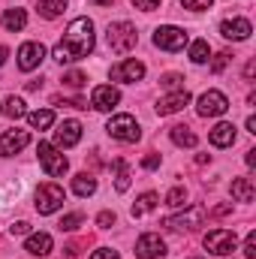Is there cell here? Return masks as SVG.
I'll use <instances>...</instances> for the list:
<instances>
[{
  "label": "cell",
  "mask_w": 256,
  "mask_h": 259,
  "mask_svg": "<svg viewBox=\"0 0 256 259\" xmlns=\"http://www.w3.org/2000/svg\"><path fill=\"white\" fill-rule=\"evenodd\" d=\"M94 21L91 18H72L69 27L64 33V42H58L52 49V58L58 64H72V61H81L94 52Z\"/></svg>",
  "instance_id": "obj_1"
},
{
  "label": "cell",
  "mask_w": 256,
  "mask_h": 259,
  "mask_svg": "<svg viewBox=\"0 0 256 259\" xmlns=\"http://www.w3.org/2000/svg\"><path fill=\"white\" fill-rule=\"evenodd\" d=\"M106 39H109V49L112 52L127 55L130 49H136V42H139L136 24H130V21H112L109 30H106Z\"/></svg>",
  "instance_id": "obj_2"
},
{
  "label": "cell",
  "mask_w": 256,
  "mask_h": 259,
  "mask_svg": "<svg viewBox=\"0 0 256 259\" xmlns=\"http://www.w3.org/2000/svg\"><path fill=\"white\" fill-rule=\"evenodd\" d=\"M36 154H39V166L46 169L49 178H64L66 175L69 160L61 154V148H55L52 142H39V145H36Z\"/></svg>",
  "instance_id": "obj_3"
},
{
  "label": "cell",
  "mask_w": 256,
  "mask_h": 259,
  "mask_svg": "<svg viewBox=\"0 0 256 259\" xmlns=\"http://www.w3.org/2000/svg\"><path fill=\"white\" fill-rule=\"evenodd\" d=\"M190 42L187 30L184 27H175V24H160L154 30V46L163 49V52H181L184 46Z\"/></svg>",
  "instance_id": "obj_4"
},
{
  "label": "cell",
  "mask_w": 256,
  "mask_h": 259,
  "mask_svg": "<svg viewBox=\"0 0 256 259\" xmlns=\"http://www.w3.org/2000/svg\"><path fill=\"white\" fill-rule=\"evenodd\" d=\"M106 133L112 139H118V142H139V136H142V130H139L133 115H115V118H109Z\"/></svg>",
  "instance_id": "obj_5"
},
{
  "label": "cell",
  "mask_w": 256,
  "mask_h": 259,
  "mask_svg": "<svg viewBox=\"0 0 256 259\" xmlns=\"http://www.w3.org/2000/svg\"><path fill=\"white\" fill-rule=\"evenodd\" d=\"M196 112H199L202 118H220V115L229 112V100H226V94H220V91H205V94L196 100Z\"/></svg>",
  "instance_id": "obj_6"
},
{
  "label": "cell",
  "mask_w": 256,
  "mask_h": 259,
  "mask_svg": "<svg viewBox=\"0 0 256 259\" xmlns=\"http://www.w3.org/2000/svg\"><path fill=\"white\" fill-rule=\"evenodd\" d=\"M235 244H238V238H235L232 229H211L205 235V250L214 253V256H229L235 250Z\"/></svg>",
  "instance_id": "obj_7"
},
{
  "label": "cell",
  "mask_w": 256,
  "mask_h": 259,
  "mask_svg": "<svg viewBox=\"0 0 256 259\" xmlns=\"http://www.w3.org/2000/svg\"><path fill=\"white\" fill-rule=\"evenodd\" d=\"M64 187H58V184H39V190H36V211L39 214H55V211H61L64 208Z\"/></svg>",
  "instance_id": "obj_8"
},
{
  "label": "cell",
  "mask_w": 256,
  "mask_h": 259,
  "mask_svg": "<svg viewBox=\"0 0 256 259\" xmlns=\"http://www.w3.org/2000/svg\"><path fill=\"white\" fill-rule=\"evenodd\" d=\"M202 223H205V208L202 205H190L187 211H181V214H175V217L166 220V226L175 229V232H190V229L202 226Z\"/></svg>",
  "instance_id": "obj_9"
},
{
  "label": "cell",
  "mask_w": 256,
  "mask_h": 259,
  "mask_svg": "<svg viewBox=\"0 0 256 259\" xmlns=\"http://www.w3.org/2000/svg\"><path fill=\"white\" fill-rule=\"evenodd\" d=\"M118 103H121V91L115 84H97L94 94H91V106L97 112H112Z\"/></svg>",
  "instance_id": "obj_10"
},
{
  "label": "cell",
  "mask_w": 256,
  "mask_h": 259,
  "mask_svg": "<svg viewBox=\"0 0 256 259\" xmlns=\"http://www.w3.org/2000/svg\"><path fill=\"white\" fill-rule=\"evenodd\" d=\"M163 253H166V241L157 232L139 235V241H136V256L139 259H160Z\"/></svg>",
  "instance_id": "obj_11"
},
{
  "label": "cell",
  "mask_w": 256,
  "mask_h": 259,
  "mask_svg": "<svg viewBox=\"0 0 256 259\" xmlns=\"http://www.w3.org/2000/svg\"><path fill=\"white\" fill-rule=\"evenodd\" d=\"M30 145V133L27 130H6L0 136V157H12L18 151H24Z\"/></svg>",
  "instance_id": "obj_12"
},
{
  "label": "cell",
  "mask_w": 256,
  "mask_h": 259,
  "mask_svg": "<svg viewBox=\"0 0 256 259\" xmlns=\"http://www.w3.org/2000/svg\"><path fill=\"white\" fill-rule=\"evenodd\" d=\"M109 75H112V81H142L145 78V64L136 61V58H127V61L112 66Z\"/></svg>",
  "instance_id": "obj_13"
},
{
  "label": "cell",
  "mask_w": 256,
  "mask_h": 259,
  "mask_svg": "<svg viewBox=\"0 0 256 259\" xmlns=\"http://www.w3.org/2000/svg\"><path fill=\"white\" fill-rule=\"evenodd\" d=\"M42 58H46V46L42 42H24L18 49V69L30 72V69H36V66L42 64Z\"/></svg>",
  "instance_id": "obj_14"
},
{
  "label": "cell",
  "mask_w": 256,
  "mask_h": 259,
  "mask_svg": "<svg viewBox=\"0 0 256 259\" xmlns=\"http://www.w3.org/2000/svg\"><path fill=\"white\" fill-rule=\"evenodd\" d=\"M78 142H81V124L78 121L69 118V121H64L61 127L55 130V148L64 151V148H75Z\"/></svg>",
  "instance_id": "obj_15"
},
{
  "label": "cell",
  "mask_w": 256,
  "mask_h": 259,
  "mask_svg": "<svg viewBox=\"0 0 256 259\" xmlns=\"http://www.w3.org/2000/svg\"><path fill=\"white\" fill-rule=\"evenodd\" d=\"M220 33H223L226 39L241 42V39H247V36L253 33V24H250L247 18H226V21L220 24Z\"/></svg>",
  "instance_id": "obj_16"
},
{
  "label": "cell",
  "mask_w": 256,
  "mask_h": 259,
  "mask_svg": "<svg viewBox=\"0 0 256 259\" xmlns=\"http://www.w3.org/2000/svg\"><path fill=\"white\" fill-rule=\"evenodd\" d=\"M184 106H190V94L181 88V91L166 94V97L157 103V115H175V112H181Z\"/></svg>",
  "instance_id": "obj_17"
},
{
  "label": "cell",
  "mask_w": 256,
  "mask_h": 259,
  "mask_svg": "<svg viewBox=\"0 0 256 259\" xmlns=\"http://www.w3.org/2000/svg\"><path fill=\"white\" fill-rule=\"evenodd\" d=\"M52 235L49 232H30L27 235V241H24V250L27 253H33V256H46V253H52Z\"/></svg>",
  "instance_id": "obj_18"
},
{
  "label": "cell",
  "mask_w": 256,
  "mask_h": 259,
  "mask_svg": "<svg viewBox=\"0 0 256 259\" xmlns=\"http://www.w3.org/2000/svg\"><path fill=\"white\" fill-rule=\"evenodd\" d=\"M208 139H211L214 148H229V145H235V127L229 121H220L217 127L208 133Z\"/></svg>",
  "instance_id": "obj_19"
},
{
  "label": "cell",
  "mask_w": 256,
  "mask_h": 259,
  "mask_svg": "<svg viewBox=\"0 0 256 259\" xmlns=\"http://www.w3.org/2000/svg\"><path fill=\"white\" fill-rule=\"evenodd\" d=\"M253 196H256L253 178H235L232 181V199L235 202H253Z\"/></svg>",
  "instance_id": "obj_20"
},
{
  "label": "cell",
  "mask_w": 256,
  "mask_h": 259,
  "mask_svg": "<svg viewBox=\"0 0 256 259\" xmlns=\"http://www.w3.org/2000/svg\"><path fill=\"white\" fill-rule=\"evenodd\" d=\"M3 27H6L9 33L24 30V27H27V12H24V9H15V6L6 9V12H3Z\"/></svg>",
  "instance_id": "obj_21"
},
{
  "label": "cell",
  "mask_w": 256,
  "mask_h": 259,
  "mask_svg": "<svg viewBox=\"0 0 256 259\" xmlns=\"http://www.w3.org/2000/svg\"><path fill=\"white\" fill-rule=\"evenodd\" d=\"M72 193L81 196V199L94 196V193H97V178H94V175H88V172L75 175V178H72Z\"/></svg>",
  "instance_id": "obj_22"
},
{
  "label": "cell",
  "mask_w": 256,
  "mask_h": 259,
  "mask_svg": "<svg viewBox=\"0 0 256 259\" xmlns=\"http://www.w3.org/2000/svg\"><path fill=\"white\" fill-rule=\"evenodd\" d=\"M24 118H27V124L33 130H49L55 124V112L52 109H36V112H27Z\"/></svg>",
  "instance_id": "obj_23"
},
{
  "label": "cell",
  "mask_w": 256,
  "mask_h": 259,
  "mask_svg": "<svg viewBox=\"0 0 256 259\" xmlns=\"http://www.w3.org/2000/svg\"><path fill=\"white\" fill-rule=\"evenodd\" d=\"M157 205H160V196L148 190V193H142L139 199H136V205H133L130 211H133V217H145V214H148V211H154Z\"/></svg>",
  "instance_id": "obj_24"
},
{
  "label": "cell",
  "mask_w": 256,
  "mask_h": 259,
  "mask_svg": "<svg viewBox=\"0 0 256 259\" xmlns=\"http://www.w3.org/2000/svg\"><path fill=\"white\" fill-rule=\"evenodd\" d=\"M130 181H133V175H130V163L127 160H115V190H118V193H127Z\"/></svg>",
  "instance_id": "obj_25"
},
{
  "label": "cell",
  "mask_w": 256,
  "mask_h": 259,
  "mask_svg": "<svg viewBox=\"0 0 256 259\" xmlns=\"http://www.w3.org/2000/svg\"><path fill=\"white\" fill-rule=\"evenodd\" d=\"M169 136H172V142H175L178 148H196V142H199V139H196V133H193L190 127H181V124L169 130Z\"/></svg>",
  "instance_id": "obj_26"
},
{
  "label": "cell",
  "mask_w": 256,
  "mask_h": 259,
  "mask_svg": "<svg viewBox=\"0 0 256 259\" xmlns=\"http://www.w3.org/2000/svg\"><path fill=\"white\" fill-rule=\"evenodd\" d=\"M187 58H190L193 64H208V58H211V46H208V39H193Z\"/></svg>",
  "instance_id": "obj_27"
},
{
  "label": "cell",
  "mask_w": 256,
  "mask_h": 259,
  "mask_svg": "<svg viewBox=\"0 0 256 259\" xmlns=\"http://www.w3.org/2000/svg\"><path fill=\"white\" fill-rule=\"evenodd\" d=\"M66 9V0H39V6H36V12L42 15V18H58L61 12Z\"/></svg>",
  "instance_id": "obj_28"
},
{
  "label": "cell",
  "mask_w": 256,
  "mask_h": 259,
  "mask_svg": "<svg viewBox=\"0 0 256 259\" xmlns=\"http://www.w3.org/2000/svg\"><path fill=\"white\" fill-rule=\"evenodd\" d=\"M3 112H6L12 121H18V118H24V115H27V109H24V100H21V97H9Z\"/></svg>",
  "instance_id": "obj_29"
},
{
  "label": "cell",
  "mask_w": 256,
  "mask_h": 259,
  "mask_svg": "<svg viewBox=\"0 0 256 259\" xmlns=\"http://www.w3.org/2000/svg\"><path fill=\"white\" fill-rule=\"evenodd\" d=\"M166 205H169V208H184V205H187V190H184V187H172V190L166 193Z\"/></svg>",
  "instance_id": "obj_30"
},
{
  "label": "cell",
  "mask_w": 256,
  "mask_h": 259,
  "mask_svg": "<svg viewBox=\"0 0 256 259\" xmlns=\"http://www.w3.org/2000/svg\"><path fill=\"white\" fill-rule=\"evenodd\" d=\"M84 81H88V75H84V72H78V69L64 72V84H66V88H81Z\"/></svg>",
  "instance_id": "obj_31"
},
{
  "label": "cell",
  "mask_w": 256,
  "mask_h": 259,
  "mask_svg": "<svg viewBox=\"0 0 256 259\" xmlns=\"http://www.w3.org/2000/svg\"><path fill=\"white\" fill-rule=\"evenodd\" d=\"M78 226H81V214H66L64 220H61V229L64 232H75Z\"/></svg>",
  "instance_id": "obj_32"
},
{
  "label": "cell",
  "mask_w": 256,
  "mask_h": 259,
  "mask_svg": "<svg viewBox=\"0 0 256 259\" xmlns=\"http://www.w3.org/2000/svg\"><path fill=\"white\" fill-rule=\"evenodd\" d=\"M181 81H184V78H181L178 72H169V75H163V78H160V84H163V88H169V91H181Z\"/></svg>",
  "instance_id": "obj_33"
},
{
  "label": "cell",
  "mask_w": 256,
  "mask_h": 259,
  "mask_svg": "<svg viewBox=\"0 0 256 259\" xmlns=\"http://www.w3.org/2000/svg\"><path fill=\"white\" fill-rule=\"evenodd\" d=\"M214 0H181L184 9H193V12H202V9H211Z\"/></svg>",
  "instance_id": "obj_34"
},
{
  "label": "cell",
  "mask_w": 256,
  "mask_h": 259,
  "mask_svg": "<svg viewBox=\"0 0 256 259\" xmlns=\"http://www.w3.org/2000/svg\"><path fill=\"white\" fill-rule=\"evenodd\" d=\"M229 64V52H220V55H214V61H211V72H223Z\"/></svg>",
  "instance_id": "obj_35"
},
{
  "label": "cell",
  "mask_w": 256,
  "mask_h": 259,
  "mask_svg": "<svg viewBox=\"0 0 256 259\" xmlns=\"http://www.w3.org/2000/svg\"><path fill=\"white\" fill-rule=\"evenodd\" d=\"M241 250H244V256H247V259L256 256V232H247V238H244V247H241Z\"/></svg>",
  "instance_id": "obj_36"
},
{
  "label": "cell",
  "mask_w": 256,
  "mask_h": 259,
  "mask_svg": "<svg viewBox=\"0 0 256 259\" xmlns=\"http://www.w3.org/2000/svg\"><path fill=\"white\" fill-rule=\"evenodd\" d=\"M133 6L142 12H154V9H160V0H133Z\"/></svg>",
  "instance_id": "obj_37"
},
{
  "label": "cell",
  "mask_w": 256,
  "mask_h": 259,
  "mask_svg": "<svg viewBox=\"0 0 256 259\" xmlns=\"http://www.w3.org/2000/svg\"><path fill=\"white\" fill-rule=\"evenodd\" d=\"M112 223H115V214H112V211H103V214L97 217V226H103V229H109Z\"/></svg>",
  "instance_id": "obj_38"
},
{
  "label": "cell",
  "mask_w": 256,
  "mask_h": 259,
  "mask_svg": "<svg viewBox=\"0 0 256 259\" xmlns=\"http://www.w3.org/2000/svg\"><path fill=\"white\" fill-rule=\"evenodd\" d=\"M12 235H30V223H27V220L12 223Z\"/></svg>",
  "instance_id": "obj_39"
},
{
  "label": "cell",
  "mask_w": 256,
  "mask_h": 259,
  "mask_svg": "<svg viewBox=\"0 0 256 259\" xmlns=\"http://www.w3.org/2000/svg\"><path fill=\"white\" fill-rule=\"evenodd\" d=\"M91 259H118V253H115L112 247H100V250H97Z\"/></svg>",
  "instance_id": "obj_40"
},
{
  "label": "cell",
  "mask_w": 256,
  "mask_h": 259,
  "mask_svg": "<svg viewBox=\"0 0 256 259\" xmlns=\"http://www.w3.org/2000/svg\"><path fill=\"white\" fill-rule=\"evenodd\" d=\"M142 166H145V169H157V166H160V154H148V157L142 160Z\"/></svg>",
  "instance_id": "obj_41"
},
{
  "label": "cell",
  "mask_w": 256,
  "mask_h": 259,
  "mask_svg": "<svg viewBox=\"0 0 256 259\" xmlns=\"http://www.w3.org/2000/svg\"><path fill=\"white\" fill-rule=\"evenodd\" d=\"M244 160H247V166L253 169V166H256V151H247V157H244Z\"/></svg>",
  "instance_id": "obj_42"
},
{
  "label": "cell",
  "mask_w": 256,
  "mask_h": 259,
  "mask_svg": "<svg viewBox=\"0 0 256 259\" xmlns=\"http://www.w3.org/2000/svg\"><path fill=\"white\" fill-rule=\"evenodd\" d=\"M6 58H9V49H6V46H0V66L6 64Z\"/></svg>",
  "instance_id": "obj_43"
},
{
  "label": "cell",
  "mask_w": 256,
  "mask_h": 259,
  "mask_svg": "<svg viewBox=\"0 0 256 259\" xmlns=\"http://www.w3.org/2000/svg\"><path fill=\"white\" fill-rule=\"evenodd\" d=\"M247 133H256V118H253V115L247 118Z\"/></svg>",
  "instance_id": "obj_44"
},
{
  "label": "cell",
  "mask_w": 256,
  "mask_h": 259,
  "mask_svg": "<svg viewBox=\"0 0 256 259\" xmlns=\"http://www.w3.org/2000/svg\"><path fill=\"white\" fill-rule=\"evenodd\" d=\"M253 72H256V64H247V69H244V75H247V78H253Z\"/></svg>",
  "instance_id": "obj_45"
},
{
  "label": "cell",
  "mask_w": 256,
  "mask_h": 259,
  "mask_svg": "<svg viewBox=\"0 0 256 259\" xmlns=\"http://www.w3.org/2000/svg\"><path fill=\"white\" fill-rule=\"evenodd\" d=\"M94 3H100V6H112L115 0H94Z\"/></svg>",
  "instance_id": "obj_46"
},
{
  "label": "cell",
  "mask_w": 256,
  "mask_h": 259,
  "mask_svg": "<svg viewBox=\"0 0 256 259\" xmlns=\"http://www.w3.org/2000/svg\"><path fill=\"white\" fill-rule=\"evenodd\" d=\"M196 259H202V256H196Z\"/></svg>",
  "instance_id": "obj_47"
},
{
  "label": "cell",
  "mask_w": 256,
  "mask_h": 259,
  "mask_svg": "<svg viewBox=\"0 0 256 259\" xmlns=\"http://www.w3.org/2000/svg\"><path fill=\"white\" fill-rule=\"evenodd\" d=\"M0 112H3V109H0Z\"/></svg>",
  "instance_id": "obj_48"
}]
</instances>
